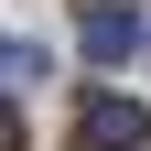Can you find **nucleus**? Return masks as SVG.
<instances>
[{
    "label": "nucleus",
    "instance_id": "obj_2",
    "mask_svg": "<svg viewBox=\"0 0 151 151\" xmlns=\"http://www.w3.org/2000/svg\"><path fill=\"white\" fill-rule=\"evenodd\" d=\"M129 43H140V22H129L119 0H97V11H86V54H97V65H119Z\"/></svg>",
    "mask_w": 151,
    "mask_h": 151
},
{
    "label": "nucleus",
    "instance_id": "obj_3",
    "mask_svg": "<svg viewBox=\"0 0 151 151\" xmlns=\"http://www.w3.org/2000/svg\"><path fill=\"white\" fill-rule=\"evenodd\" d=\"M0 76H43V54L32 43H0Z\"/></svg>",
    "mask_w": 151,
    "mask_h": 151
},
{
    "label": "nucleus",
    "instance_id": "obj_4",
    "mask_svg": "<svg viewBox=\"0 0 151 151\" xmlns=\"http://www.w3.org/2000/svg\"><path fill=\"white\" fill-rule=\"evenodd\" d=\"M0 151H22V119H11V97H0Z\"/></svg>",
    "mask_w": 151,
    "mask_h": 151
},
{
    "label": "nucleus",
    "instance_id": "obj_1",
    "mask_svg": "<svg viewBox=\"0 0 151 151\" xmlns=\"http://www.w3.org/2000/svg\"><path fill=\"white\" fill-rule=\"evenodd\" d=\"M140 140H151L140 97H76V151H140Z\"/></svg>",
    "mask_w": 151,
    "mask_h": 151
}]
</instances>
